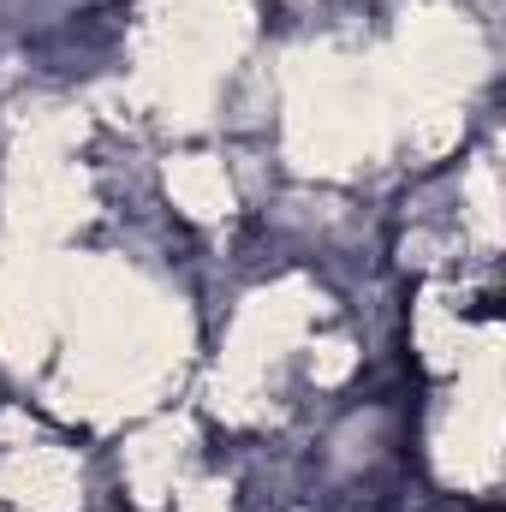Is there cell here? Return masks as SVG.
Instances as JSON below:
<instances>
[{"label":"cell","mask_w":506,"mask_h":512,"mask_svg":"<svg viewBox=\"0 0 506 512\" xmlns=\"http://www.w3.org/2000/svg\"><path fill=\"white\" fill-rule=\"evenodd\" d=\"M167 197H173L191 221H227V215H233V179H227L221 161H209V155H179V161H167Z\"/></svg>","instance_id":"5"},{"label":"cell","mask_w":506,"mask_h":512,"mask_svg":"<svg viewBox=\"0 0 506 512\" xmlns=\"http://www.w3.org/2000/svg\"><path fill=\"white\" fill-rule=\"evenodd\" d=\"M417 352L429 370H459L471 358V340H465V328L441 292H423V304H417Z\"/></svg>","instance_id":"6"},{"label":"cell","mask_w":506,"mask_h":512,"mask_svg":"<svg viewBox=\"0 0 506 512\" xmlns=\"http://www.w3.org/2000/svg\"><path fill=\"white\" fill-rule=\"evenodd\" d=\"M0 501L30 512H78L84 501V471L66 447H6L0 453Z\"/></svg>","instance_id":"3"},{"label":"cell","mask_w":506,"mask_h":512,"mask_svg":"<svg viewBox=\"0 0 506 512\" xmlns=\"http://www.w3.org/2000/svg\"><path fill=\"white\" fill-rule=\"evenodd\" d=\"M191 453V423L161 417L143 435L126 441V483L137 495V507H167V495H179V471Z\"/></svg>","instance_id":"4"},{"label":"cell","mask_w":506,"mask_h":512,"mask_svg":"<svg viewBox=\"0 0 506 512\" xmlns=\"http://www.w3.org/2000/svg\"><path fill=\"white\" fill-rule=\"evenodd\" d=\"M358 370V346L352 340H316V352H310V376L322 387H334V382H346Z\"/></svg>","instance_id":"8"},{"label":"cell","mask_w":506,"mask_h":512,"mask_svg":"<svg viewBox=\"0 0 506 512\" xmlns=\"http://www.w3.org/2000/svg\"><path fill=\"white\" fill-rule=\"evenodd\" d=\"M179 512H233L227 483H191V489H179Z\"/></svg>","instance_id":"9"},{"label":"cell","mask_w":506,"mask_h":512,"mask_svg":"<svg viewBox=\"0 0 506 512\" xmlns=\"http://www.w3.org/2000/svg\"><path fill=\"white\" fill-rule=\"evenodd\" d=\"M399 120L393 72L364 78L358 66H340L328 54L292 66V102H286V149L304 173H346L358 161H376Z\"/></svg>","instance_id":"1"},{"label":"cell","mask_w":506,"mask_h":512,"mask_svg":"<svg viewBox=\"0 0 506 512\" xmlns=\"http://www.w3.org/2000/svg\"><path fill=\"white\" fill-rule=\"evenodd\" d=\"M310 316H316V292L304 280H280V286L245 298V310L233 322V340L221 352V382H239V387H256L262 393V376L274 370V358L286 346L304 340Z\"/></svg>","instance_id":"2"},{"label":"cell","mask_w":506,"mask_h":512,"mask_svg":"<svg viewBox=\"0 0 506 512\" xmlns=\"http://www.w3.org/2000/svg\"><path fill=\"white\" fill-rule=\"evenodd\" d=\"M36 441V417L30 411H0V447H30Z\"/></svg>","instance_id":"10"},{"label":"cell","mask_w":506,"mask_h":512,"mask_svg":"<svg viewBox=\"0 0 506 512\" xmlns=\"http://www.w3.org/2000/svg\"><path fill=\"white\" fill-rule=\"evenodd\" d=\"M471 227H477L483 245L501 239V197H495V167H489V161L471 173Z\"/></svg>","instance_id":"7"}]
</instances>
